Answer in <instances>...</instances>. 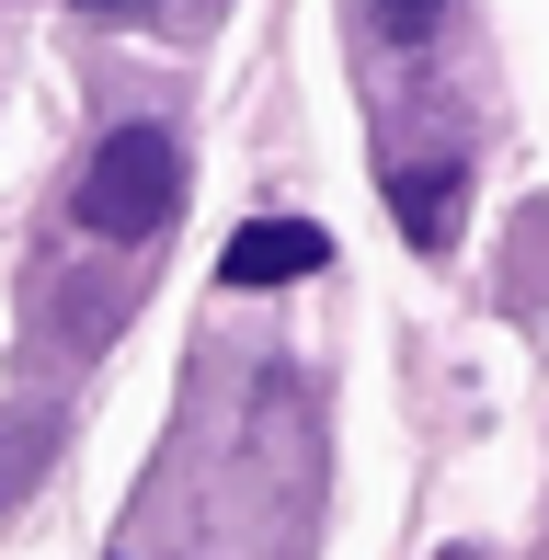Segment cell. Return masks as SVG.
<instances>
[{
    "mask_svg": "<svg viewBox=\"0 0 549 560\" xmlns=\"http://www.w3.org/2000/svg\"><path fill=\"white\" fill-rule=\"evenodd\" d=\"M172 218H184V138L149 115L92 138V161H81V229L92 241H161Z\"/></svg>",
    "mask_w": 549,
    "mask_h": 560,
    "instance_id": "cell-1",
    "label": "cell"
},
{
    "mask_svg": "<svg viewBox=\"0 0 549 560\" xmlns=\"http://www.w3.org/2000/svg\"><path fill=\"white\" fill-rule=\"evenodd\" d=\"M320 264H332V229L320 218H253V229H230V252H218L230 287H297V275H320Z\"/></svg>",
    "mask_w": 549,
    "mask_h": 560,
    "instance_id": "cell-2",
    "label": "cell"
},
{
    "mask_svg": "<svg viewBox=\"0 0 549 560\" xmlns=\"http://www.w3.org/2000/svg\"><path fill=\"white\" fill-rule=\"evenodd\" d=\"M458 195H469V172H458V161H412V172H389V218H401V241H412V252H446V229H458Z\"/></svg>",
    "mask_w": 549,
    "mask_h": 560,
    "instance_id": "cell-3",
    "label": "cell"
},
{
    "mask_svg": "<svg viewBox=\"0 0 549 560\" xmlns=\"http://www.w3.org/2000/svg\"><path fill=\"white\" fill-rule=\"evenodd\" d=\"M355 12H366V35H389V46H423L446 12H458V0H355Z\"/></svg>",
    "mask_w": 549,
    "mask_h": 560,
    "instance_id": "cell-4",
    "label": "cell"
},
{
    "mask_svg": "<svg viewBox=\"0 0 549 560\" xmlns=\"http://www.w3.org/2000/svg\"><path fill=\"white\" fill-rule=\"evenodd\" d=\"M81 12H138V0H81Z\"/></svg>",
    "mask_w": 549,
    "mask_h": 560,
    "instance_id": "cell-5",
    "label": "cell"
}]
</instances>
